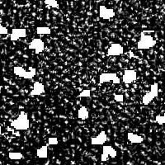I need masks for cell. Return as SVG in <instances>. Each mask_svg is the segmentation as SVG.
Listing matches in <instances>:
<instances>
[{
  "label": "cell",
  "instance_id": "8",
  "mask_svg": "<svg viewBox=\"0 0 165 165\" xmlns=\"http://www.w3.org/2000/svg\"><path fill=\"white\" fill-rule=\"evenodd\" d=\"M124 53V48L119 43H112L108 48L107 55L108 56H119Z\"/></svg>",
  "mask_w": 165,
  "mask_h": 165
},
{
  "label": "cell",
  "instance_id": "9",
  "mask_svg": "<svg viewBox=\"0 0 165 165\" xmlns=\"http://www.w3.org/2000/svg\"><path fill=\"white\" fill-rule=\"evenodd\" d=\"M137 78V73L134 70H125L122 76V81L125 84H130L135 82Z\"/></svg>",
  "mask_w": 165,
  "mask_h": 165
},
{
  "label": "cell",
  "instance_id": "10",
  "mask_svg": "<svg viewBox=\"0 0 165 165\" xmlns=\"http://www.w3.org/2000/svg\"><path fill=\"white\" fill-rule=\"evenodd\" d=\"M99 17L103 20H109L115 17V12L112 8H108L106 6H99Z\"/></svg>",
  "mask_w": 165,
  "mask_h": 165
},
{
  "label": "cell",
  "instance_id": "18",
  "mask_svg": "<svg viewBox=\"0 0 165 165\" xmlns=\"http://www.w3.org/2000/svg\"><path fill=\"white\" fill-rule=\"evenodd\" d=\"M8 157L12 160H20L23 159V155L21 152H10L8 154Z\"/></svg>",
  "mask_w": 165,
  "mask_h": 165
},
{
  "label": "cell",
  "instance_id": "6",
  "mask_svg": "<svg viewBox=\"0 0 165 165\" xmlns=\"http://www.w3.org/2000/svg\"><path fill=\"white\" fill-rule=\"evenodd\" d=\"M112 82L115 84H119L121 82L120 78L115 73H103L99 76V82L105 83V82Z\"/></svg>",
  "mask_w": 165,
  "mask_h": 165
},
{
  "label": "cell",
  "instance_id": "3",
  "mask_svg": "<svg viewBox=\"0 0 165 165\" xmlns=\"http://www.w3.org/2000/svg\"><path fill=\"white\" fill-rule=\"evenodd\" d=\"M156 44V40L150 35H142L137 43L139 50H148L154 47Z\"/></svg>",
  "mask_w": 165,
  "mask_h": 165
},
{
  "label": "cell",
  "instance_id": "21",
  "mask_svg": "<svg viewBox=\"0 0 165 165\" xmlns=\"http://www.w3.org/2000/svg\"><path fill=\"white\" fill-rule=\"evenodd\" d=\"M91 96V91L90 89H85V90L82 91L81 93L78 94V98H88Z\"/></svg>",
  "mask_w": 165,
  "mask_h": 165
},
{
  "label": "cell",
  "instance_id": "16",
  "mask_svg": "<svg viewBox=\"0 0 165 165\" xmlns=\"http://www.w3.org/2000/svg\"><path fill=\"white\" fill-rule=\"evenodd\" d=\"M36 156L39 159H46L48 157V145H44L36 150Z\"/></svg>",
  "mask_w": 165,
  "mask_h": 165
},
{
  "label": "cell",
  "instance_id": "25",
  "mask_svg": "<svg viewBox=\"0 0 165 165\" xmlns=\"http://www.w3.org/2000/svg\"><path fill=\"white\" fill-rule=\"evenodd\" d=\"M2 134V128H1V126H0V135Z\"/></svg>",
  "mask_w": 165,
  "mask_h": 165
},
{
  "label": "cell",
  "instance_id": "5",
  "mask_svg": "<svg viewBox=\"0 0 165 165\" xmlns=\"http://www.w3.org/2000/svg\"><path fill=\"white\" fill-rule=\"evenodd\" d=\"M117 156L116 150L111 145H104L103 147V153L101 155L102 162H107L109 159H115Z\"/></svg>",
  "mask_w": 165,
  "mask_h": 165
},
{
  "label": "cell",
  "instance_id": "7",
  "mask_svg": "<svg viewBox=\"0 0 165 165\" xmlns=\"http://www.w3.org/2000/svg\"><path fill=\"white\" fill-rule=\"evenodd\" d=\"M28 48H29V50H34L36 54L38 55V54L43 52V50L45 49V44L40 38H35L31 41V43L28 45Z\"/></svg>",
  "mask_w": 165,
  "mask_h": 165
},
{
  "label": "cell",
  "instance_id": "12",
  "mask_svg": "<svg viewBox=\"0 0 165 165\" xmlns=\"http://www.w3.org/2000/svg\"><path fill=\"white\" fill-rule=\"evenodd\" d=\"M27 36V30L24 28H14L12 30L10 35V40L12 41L18 40L20 38H24Z\"/></svg>",
  "mask_w": 165,
  "mask_h": 165
},
{
  "label": "cell",
  "instance_id": "20",
  "mask_svg": "<svg viewBox=\"0 0 165 165\" xmlns=\"http://www.w3.org/2000/svg\"><path fill=\"white\" fill-rule=\"evenodd\" d=\"M155 121L159 125H163L165 124V113H163V115H157L155 116Z\"/></svg>",
  "mask_w": 165,
  "mask_h": 165
},
{
  "label": "cell",
  "instance_id": "23",
  "mask_svg": "<svg viewBox=\"0 0 165 165\" xmlns=\"http://www.w3.org/2000/svg\"><path fill=\"white\" fill-rule=\"evenodd\" d=\"M8 33V30L6 27H4L3 25L0 24V34H3V35H7Z\"/></svg>",
  "mask_w": 165,
  "mask_h": 165
},
{
  "label": "cell",
  "instance_id": "11",
  "mask_svg": "<svg viewBox=\"0 0 165 165\" xmlns=\"http://www.w3.org/2000/svg\"><path fill=\"white\" fill-rule=\"evenodd\" d=\"M108 140V135L105 130H102L97 136L91 138V145H103Z\"/></svg>",
  "mask_w": 165,
  "mask_h": 165
},
{
  "label": "cell",
  "instance_id": "24",
  "mask_svg": "<svg viewBox=\"0 0 165 165\" xmlns=\"http://www.w3.org/2000/svg\"><path fill=\"white\" fill-rule=\"evenodd\" d=\"M114 98H115V100L116 101V102H118V103H121V102H123L124 97H123V95L117 94V95H115Z\"/></svg>",
  "mask_w": 165,
  "mask_h": 165
},
{
  "label": "cell",
  "instance_id": "19",
  "mask_svg": "<svg viewBox=\"0 0 165 165\" xmlns=\"http://www.w3.org/2000/svg\"><path fill=\"white\" fill-rule=\"evenodd\" d=\"M45 3L46 5L51 7V8H57V9L60 8V5H59V3L56 0H45Z\"/></svg>",
  "mask_w": 165,
  "mask_h": 165
},
{
  "label": "cell",
  "instance_id": "1",
  "mask_svg": "<svg viewBox=\"0 0 165 165\" xmlns=\"http://www.w3.org/2000/svg\"><path fill=\"white\" fill-rule=\"evenodd\" d=\"M10 125L18 130H27V129H29L30 121L28 119L27 114L24 112H22L18 116V118L11 122Z\"/></svg>",
  "mask_w": 165,
  "mask_h": 165
},
{
  "label": "cell",
  "instance_id": "22",
  "mask_svg": "<svg viewBox=\"0 0 165 165\" xmlns=\"http://www.w3.org/2000/svg\"><path fill=\"white\" fill-rule=\"evenodd\" d=\"M59 144V140L56 137H50L48 140V145H57Z\"/></svg>",
  "mask_w": 165,
  "mask_h": 165
},
{
  "label": "cell",
  "instance_id": "2",
  "mask_svg": "<svg viewBox=\"0 0 165 165\" xmlns=\"http://www.w3.org/2000/svg\"><path fill=\"white\" fill-rule=\"evenodd\" d=\"M13 73L17 76L23 78L25 79H31L36 76V70L35 68H29V70H26V69L21 67V66H16L13 68Z\"/></svg>",
  "mask_w": 165,
  "mask_h": 165
},
{
  "label": "cell",
  "instance_id": "14",
  "mask_svg": "<svg viewBox=\"0 0 165 165\" xmlns=\"http://www.w3.org/2000/svg\"><path fill=\"white\" fill-rule=\"evenodd\" d=\"M127 139L133 144H140L144 141V138L135 133L129 132L127 134Z\"/></svg>",
  "mask_w": 165,
  "mask_h": 165
},
{
  "label": "cell",
  "instance_id": "17",
  "mask_svg": "<svg viewBox=\"0 0 165 165\" xmlns=\"http://www.w3.org/2000/svg\"><path fill=\"white\" fill-rule=\"evenodd\" d=\"M51 33V29L48 27H37L36 34L38 35H49Z\"/></svg>",
  "mask_w": 165,
  "mask_h": 165
},
{
  "label": "cell",
  "instance_id": "15",
  "mask_svg": "<svg viewBox=\"0 0 165 165\" xmlns=\"http://www.w3.org/2000/svg\"><path fill=\"white\" fill-rule=\"evenodd\" d=\"M78 117L81 120H87L89 117V112L86 107H82L78 111Z\"/></svg>",
  "mask_w": 165,
  "mask_h": 165
},
{
  "label": "cell",
  "instance_id": "13",
  "mask_svg": "<svg viewBox=\"0 0 165 165\" xmlns=\"http://www.w3.org/2000/svg\"><path fill=\"white\" fill-rule=\"evenodd\" d=\"M45 86L43 83L40 82H36L33 84L32 90L30 92V96L34 97V96H40L42 95L43 93H45Z\"/></svg>",
  "mask_w": 165,
  "mask_h": 165
},
{
  "label": "cell",
  "instance_id": "4",
  "mask_svg": "<svg viewBox=\"0 0 165 165\" xmlns=\"http://www.w3.org/2000/svg\"><path fill=\"white\" fill-rule=\"evenodd\" d=\"M159 95V83L154 82L150 86V91L142 98V103L144 105H149L155 98Z\"/></svg>",
  "mask_w": 165,
  "mask_h": 165
}]
</instances>
